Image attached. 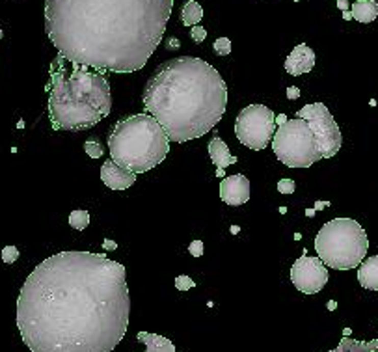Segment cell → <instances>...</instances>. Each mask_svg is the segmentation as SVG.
Instances as JSON below:
<instances>
[{"label":"cell","mask_w":378,"mask_h":352,"mask_svg":"<svg viewBox=\"0 0 378 352\" xmlns=\"http://www.w3.org/2000/svg\"><path fill=\"white\" fill-rule=\"evenodd\" d=\"M188 252L194 255V257H201V255H203V242H201V240H192L188 246Z\"/></svg>","instance_id":"27"},{"label":"cell","mask_w":378,"mask_h":352,"mask_svg":"<svg viewBox=\"0 0 378 352\" xmlns=\"http://www.w3.org/2000/svg\"><path fill=\"white\" fill-rule=\"evenodd\" d=\"M306 214H308V216H313L315 211H313V209H308V211H306Z\"/></svg>","instance_id":"35"},{"label":"cell","mask_w":378,"mask_h":352,"mask_svg":"<svg viewBox=\"0 0 378 352\" xmlns=\"http://www.w3.org/2000/svg\"><path fill=\"white\" fill-rule=\"evenodd\" d=\"M201 17H203V8L196 0H188L181 10V21H183L184 26L192 28L196 24H200Z\"/></svg>","instance_id":"19"},{"label":"cell","mask_w":378,"mask_h":352,"mask_svg":"<svg viewBox=\"0 0 378 352\" xmlns=\"http://www.w3.org/2000/svg\"><path fill=\"white\" fill-rule=\"evenodd\" d=\"M276 121H278V123H280V125H283V123H285V121H287V118H285V116H283V114H281V116H278V118H276Z\"/></svg>","instance_id":"33"},{"label":"cell","mask_w":378,"mask_h":352,"mask_svg":"<svg viewBox=\"0 0 378 352\" xmlns=\"http://www.w3.org/2000/svg\"><path fill=\"white\" fill-rule=\"evenodd\" d=\"M294 188H296V183H294L292 179L285 177V179H280V181H278V192H281V194H292Z\"/></svg>","instance_id":"24"},{"label":"cell","mask_w":378,"mask_h":352,"mask_svg":"<svg viewBox=\"0 0 378 352\" xmlns=\"http://www.w3.org/2000/svg\"><path fill=\"white\" fill-rule=\"evenodd\" d=\"M194 285H196V282H192V278L190 276L175 278V287H177V291H188V289H192Z\"/></svg>","instance_id":"26"},{"label":"cell","mask_w":378,"mask_h":352,"mask_svg":"<svg viewBox=\"0 0 378 352\" xmlns=\"http://www.w3.org/2000/svg\"><path fill=\"white\" fill-rule=\"evenodd\" d=\"M110 157L132 174H146L170 153V138L151 114H134L119 119L108 134Z\"/></svg>","instance_id":"5"},{"label":"cell","mask_w":378,"mask_h":352,"mask_svg":"<svg viewBox=\"0 0 378 352\" xmlns=\"http://www.w3.org/2000/svg\"><path fill=\"white\" fill-rule=\"evenodd\" d=\"M173 0H45V32L73 65L136 73L160 45Z\"/></svg>","instance_id":"2"},{"label":"cell","mask_w":378,"mask_h":352,"mask_svg":"<svg viewBox=\"0 0 378 352\" xmlns=\"http://www.w3.org/2000/svg\"><path fill=\"white\" fill-rule=\"evenodd\" d=\"M138 341L146 345V352H175L173 343L164 336L158 334H149V332H138L136 336Z\"/></svg>","instance_id":"16"},{"label":"cell","mask_w":378,"mask_h":352,"mask_svg":"<svg viewBox=\"0 0 378 352\" xmlns=\"http://www.w3.org/2000/svg\"><path fill=\"white\" fill-rule=\"evenodd\" d=\"M315 250L326 266L335 270H350L363 263L369 250V238L356 220L334 218L317 233Z\"/></svg>","instance_id":"6"},{"label":"cell","mask_w":378,"mask_h":352,"mask_svg":"<svg viewBox=\"0 0 378 352\" xmlns=\"http://www.w3.org/2000/svg\"><path fill=\"white\" fill-rule=\"evenodd\" d=\"M220 198L231 207L244 205L250 200V181L242 174L227 175L220 183Z\"/></svg>","instance_id":"11"},{"label":"cell","mask_w":378,"mask_h":352,"mask_svg":"<svg viewBox=\"0 0 378 352\" xmlns=\"http://www.w3.org/2000/svg\"><path fill=\"white\" fill-rule=\"evenodd\" d=\"M276 132V116L265 104H250L238 112L235 134L242 146L261 151L268 146Z\"/></svg>","instance_id":"8"},{"label":"cell","mask_w":378,"mask_h":352,"mask_svg":"<svg viewBox=\"0 0 378 352\" xmlns=\"http://www.w3.org/2000/svg\"><path fill=\"white\" fill-rule=\"evenodd\" d=\"M190 38H192L194 43H201L207 38V30L201 24H196V26L190 28Z\"/></svg>","instance_id":"25"},{"label":"cell","mask_w":378,"mask_h":352,"mask_svg":"<svg viewBox=\"0 0 378 352\" xmlns=\"http://www.w3.org/2000/svg\"><path fill=\"white\" fill-rule=\"evenodd\" d=\"M354 2H358V0H354Z\"/></svg>","instance_id":"37"},{"label":"cell","mask_w":378,"mask_h":352,"mask_svg":"<svg viewBox=\"0 0 378 352\" xmlns=\"http://www.w3.org/2000/svg\"><path fill=\"white\" fill-rule=\"evenodd\" d=\"M313 65H315V52L304 43L296 45L291 50L289 58L285 60V71L291 73L292 76L306 75V73H309V71L313 69Z\"/></svg>","instance_id":"13"},{"label":"cell","mask_w":378,"mask_h":352,"mask_svg":"<svg viewBox=\"0 0 378 352\" xmlns=\"http://www.w3.org/2000/svg\"><path fill=\"white\" fill-rule=\"evenodd\" d=\"M84 151L90 158H101L103 157V147L97 140H86L84 142Z\"/></svg>","instance_id":"21"},{"label":"cell","mask_w":378,"mask_h":352,"mask_svg":"<svg viewBox=\"0 0 378 352\" xmlns=\"http://www.w3.org/2000/svg\"><path fill=\"white\" fill-rule=\"evenodd\" d=\"M129 313L125 266L78 250L41 261L17 298V328L32 352H112Z\"/></svg>","instance_id":"1"},{"label":"cell","mask_w":378,"mask_h":352,"mask_svg":"<svg viewBox=\"0 0 378 352\" xmlns=\"http://www.w3.org/2000/svg\"><path fill=\"white\" fill-rule=\"evenodd\" d=\"M291 282L292 285L304 294H317L322 291L328 282V268L320 257H308L304 254L298 257L291 266Z\"/></svg>","instance_id":"10"},{"label":"cell","mask_w":378,"mask_h":352,"mask_svg":"<svg viewBox=\"0 0 378 352\" xmlns=\"http://www.w3.org/2000/svg\"><path fill=\"white\" fill-rule=\"evenodd\" d=\"M212 49H214V52L218 56H229V52H231V41H229V38H218L212 43Z\"/></svg>","instance_id":"22"},{"label":"cell","mask_w":378,"mask_h":352,"mask_svg":"<svg viewBox=\"0 0 378 352\" xmlns=\"http://www.w3.org/2000/svg\"><path fill=\"white\" fill-rule=\"evenodd\" d=\"M343 19H345V21H350V19H352V13H348V10L343 11Z\"/></svg>","instance_id":"34"},{"label":"cell","mask_w":378,"mask_h":352,"mask_svg":"<svg viewBox=\"0 0 378 352\" xmlns=\"http://www.w3.org/2000/svg\"><path fill=\"white\" fill-rule=\"evenodd\" d=\"M101 179L110 190H127L130 188L136 181V174L129 170L121 168L114 160H106L101 166Z\"/></svg>","instance_id":"12"},{"label":"cell","mask_w":378,"mask_h":352,"mask_svg":"<svg viewBox=\"0 0 378 352\" xmlns=\"http://www.w3.org/2000/svg\"><path fill=\"white\" fill-rule=\"evenodd\" d=\"M352 19L358 22H373L378 17V2L374 0H358L352 4Z\"/></svg>","instance_id":"17"},{"label":"cell","mask_w":378,"mask_h":352,"mask_svg":"<svg viewBox=\"0 0 378 352\" xmlns=\"http://www.w3.org/2000/svg\"><path fill=\"white\" fill-rule=\"evenodd\" d=\"M142 101L170 142L183 144L205 136L224 118L227 84L205 60L181 56L158 65Z\"/></svg>","instance_id":"3"},{"label":"cell","mask_w":378,"mask_h":352,"mask_svg":"<svg viewBox=\"0 0 378 352\" xmlns=\"http://www.w3.org/2000/svg\"><path fill=\"white\" fill-rule=\"evenodd\" d=\"M17 259H19V250H17V246H6V248L2 250V261H4L6 265H11V263H15Z\"/></svg>","instance_id":"23"},{"label":"cell","mask_w":378,"mask_h":352,"mask_svg":"<svg viewBox=\"0 0 378 352\" xmlns=\"http://www.w3.org/2000/svg\"><path fill=\"white\" fill-rule=\"evenodd\" d=\"M337 8L343 11H346L348 10V2H346V0H337Z\"/></svg>","instance_id":"30"},{"label":"cell","mask_w":378,"mask_h":352,"mask_svg":"<svg viewBox=\"0 0 378 352\" xmlns=\"http://www.w3.org/2000/svg\"><path fill=\"white\" fill-rule=\"evenodd\" d=\"M272 149L278 160L289 168H309L322 158L313 130L306 119L300 118L287 119L276 129Z\"/></svg>","instance_id":"7"},{"label":"cell","mask_w":378,"mask_h":352,"mask_svg":"<svg viewBox=\"0 0 378 352\" xmlns=\"http://www.w3.org/2000/svg\"><path fill=\"white\" fill-rule=\"evenodd\" d=\"M287 97L289 99H298L300 97V90L296 86H289L287 88Z\"/></svg>","instance_id":"28"},{"label":"cell","mask_w":378,"mask_h":352,"mask_svg":"<svg viewBox=\"0 0 378 352\" xmlns=\"http://www.w3.org/2000/svg\"><path fill=\"white\" fill-rule=\"evenodd\" d=\"M170 47H172V49H179V41H177V39L173 38L172 41H170V43H168V49H170Z\"/></svg>","instance_id":"32"},{"label":"cell","mask_w":378,"mask_h":352,"mask_svg":"<svg viewBox=\"0 0 378 352\" xmlns=\"http://www.w3.org/2000/svg\"><path fill=\"white\" fill-rule=\"evenodd\" d=\"M358 282L363 289L378 291V255L365 259L358 268Z\"/></svg>","instance_id":"14"},{"label":"cell","mask_w":378,"mask_h":352,"mask_svg":"<svg viewBox=\"0 0 378 352\" xmlns=\"http://www.w3.org/2000/svg\"><path fill=\"white\" fill-rule=\"evenodd\" d=\"M326 205H330L328 201H317V203H315V209H317V211H320V209H324Z\"/></svg>","instance_id":"31"},{"label":"cell","mask_w":378,"mask_h":352,"mask_svg":"<svg viewBox=\"0 0 378 352\" xmlns=\"http://www.w3.org/2000/svg\"><path fill=\"white\" fill-rule=\"evenodd\" d=\"M103 248H104V250H116V248H118V244L114 242V240H104V242H103Z\"/></svg>","instance_id":"29"},{"label":"cell","mask_w":378,"mask_h":352,"mask_svg":"<svg viewBox=\"0 0 378 352\" xmlns=\"http://www.w3.org/2000/svg\"><path fill=\"white\" fill-rule=\"evenodd\" d=\"M69 226L76 231H82L90 226V212L84 209H76L69 214Z\"/></svg>","instance_id":"20"},{"label":"cell","mask_w":378,"mask_h":352,"mask_svg":"<svg viewBox=\"0 0 378 352\" xmlns=\"http://www.w3.org/2000/svg\"><path fill=\"white\" fill-rule=\"evenodd\" d=\"M110 110V84L101 71L90 73L82 65L65 71L60 60L54 62L49 82V116L54 130L92 129Z\"/></svg>","instance_id":"4"},{"label":"cell","mask_w":378,"mask_h":352,"mask_svg":"<svg viewBox=\"0 0 378 352\" xmlns=\"http://www.w3.org/2000/svg\"><path fill=\"white\" fill-rule=\"evenodd\" d=\"M209 155H211V160L214 163V166L218 170H224L227 168L229 164H235L237 163V157H233L229 153V147L227 144L222 138L214 136L211 142H209Z\"/></svg>","instance_id":"15"},{"label":"cell","mask_w":378,"mask_h":352,"mask_svg":"<svg viewBox=\"0 0 378 352\" xmlns=\"http://www.w3.org/2000/svg\"><path fill=\"white\" fill-rule=\"evenodd\" d=\"M296 118L306 119L311 127L317 140V147L322 158H332L334 155H337V151L341 149V136L339 125L335 123L334 116L330 114L328 106L324 103H311L306 104L304 109H300L296 112Z\"/></svg>","instance_id":"9"},{"label":"cell","mask_w":378,"mask_h":352,"mask_svg":"<svg viewBox=\"0 0 378 352\" xmlns=\"http://www.w3.org/2000/svg\"><path fill=\"white\" fill-rule=\"evenodd\" d=\"M216 175H218V177H224V170H216Z\"/></svg>","instance_id":"36"},{"label":"cell","mask_w":378,"mask_h":352,"mask_svg":"<svg viewBox=\"0 0 378 352\" xmlns=\"http://www.w3.org/2000/svg\"><path fill=\"white\" fill-rule=\"evenodd\" d=\"M328 352H378V339H374V341H358L352 337H343L339 345Z\"/></svg>","instance_id":"18"}]
</instances>
